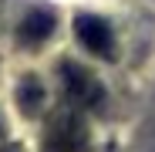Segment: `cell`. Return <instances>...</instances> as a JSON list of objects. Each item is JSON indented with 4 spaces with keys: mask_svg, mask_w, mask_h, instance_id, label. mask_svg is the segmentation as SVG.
<instances>
[{
    "mask_svg": "<svg viewBox=\"0 0 155 152\" xmlns=\"http://www.w3.org/2000/svg\"><path fill=\"white\" fill-rule=\"evenodd\" d=\"M88 142V132H84V122L71 115V112H61L54 122L47 125V135H44V152H81Z\"/></svg>",
    "mask_w": 155,
    "mask_h": 152,
    "instance_id": "cell-1",
    "label": "cell"
},
{
    "mask_svg": "<svg viewBox=\"0 0 155 152\" xmlns=\"http://www.w3.org/2000/svg\"><path fill=\"white\" fill-rule=\"evenodd\" d=\"M61 81H64L71 101H78V105H94V101H101V81L81 64L64 61L61 64Z\"/></svg>",
    "mask_w": 155,
    "mask_h": 152,
    "instance_id": "cell-2",
    "label": "cell"
},
{
    "mask_svg": "<svg viewBox=\"0 0 155 152\" xmlns=\"http://www.w3.org/2000/svg\"><path fill=\"white\" fill-rule=\"evenodd\" d=\"M74 31H78L81 44L91 51V54H98V58H111V54H115V34H111V27H108L101 17L81 14V17L74 20Z\"/></svg>",
    "mask_w": 155,
    "mask_h": 152,
    "instance_id": "cell-3",
    "label": "cell"
},
{
    "mask_svg": "<svg viewBox=\"0 0 155 152\" xmlns=\"http://www.w3.org/2000/svg\"><path fill=\"white\" fill-rule=\"evenodd\" d=\"M51 31H54V14H51V10H31L27 17L20 20L17 37H20V44L37 47V44H44L51 37Z\"/></svg>",
    "mask_w": 155,
    "mask_h": 152,
    "instance_id": "cell-4",
    "label": "cell"
},
{
    "mask_svg": "<svg viewBox=\"0 0 155 152\" xmlns=\"http://www.w3.org/2000/svg\"><path fill=\"white\" fill-rule=\"evenodd\" d=\"M17 105L27 112V115H37V108L44 105V88L37 78H24L20 88H17Z\"/></svg>",
    "mask_w": 155,
    "mask_h": 152,
    "instance_id": "cell-5",
    "label": "cell"
},
{
    "mask_svg": "<svg viewBox=\"0 0 155 152\" xmlns=\"http://www.w3.org/2000/svg\"><path fill=\"white\" fill-rule=\"evenodd\" d=\"M7 152H14V149H7Z\"/></svg>",
    "mask_w": 155,
    "mask_h": 152,
    "instance_id": "cell-6",
    "label": "cell"
}]
</instances>
